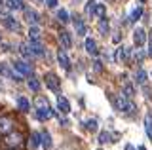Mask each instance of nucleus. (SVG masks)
<instances>
[{"instance_id":"nucleus-30","label":"nucleus","mask_w":152,"mask_h":150,"mask_svg":"<svg viewBox=\"0 0 152 150\" xmlns=\"http://www.w3.org/2000/svg\"><path fill=\"white\" fill-rule=\"evenodd\" d=\"M141 17H142V8H141V6H139V8H135V10H133V12L129 13V21H131V23L139 21Z\"/></svg>"},{"instance_id":"nucleus-9","label":"nucleus","mask_w":152,"mask_h":150,"mask_svg":"<svg viewBox=\"0 0 152 150\" xmlns=\"http://www.w3.org/2000/svg\"><path fill=\"white\" fill-rule=\"evenodd\" d=\"M146 42V31L141 29V27H137L135 31H133V44L137 46V48H142Z\"/></svg>"},{"instance_id":"nucleus-43","label":"nucleus","mask_w":152,"mask_h":150,"mask_svg":"<svg viewBox=\"0 0 152 150\" xmlns=\"http://www.w3.org/2000/svg\"><path fill=\"white\" fill-rule=\"evenodd\" d=\"M124 150H135V146H133V144H126V148Z\"/></svg>"},{"instance_id":"nucleus-8","label":"nucleus","mask_w":152,"mask_h":150,"mask_svg":"<svg viewBox=\"0 0 152 150\" xmlns=\"http://www.w3.org/2000/svg\"><path fill=\"white\" fill-rule=\"evenodd\" d=\"M2 25L6 27L8 31H13V32H19V31H21V23H19L15 17H12V15L2 17Z\"/></svg>"},{"instance_id":"nucleus-19","label":"nucleus","mask_w":152,"mask_h":150,"mask_svg":"<svg viewBox=\"0 0 152 150\" xmlns=\"http://www.w3.org/2000/svg\"><path fill=\"white\" fill-rule=\"evenodd\" d=\"M97 31H99V34H103V36H107L108 32H110V21L107 19V17H103V19H99V25H97Z\"/></svg>"},{"instance_id":"nucleus-18","label":"nucleus","mask_w":152,"mask_h":150,"mask_svg":"<svg viewBox=\"0 0 152 150\" xmlns=\"http://www.w3.org/2000/svg\"><path fill=\"white\" fill-rule=\"evenodd\" d=\"M31 51H32V55L34 57H44L46 55V50H44V46L40 44V42H31Z\"/></svg>"},{"instance_id":"nucleus-2","label":"nucleus","mask_w":152,"mask_h":150,"mask_svg":"<svg viewBox=\"0 0 152 150\" xmlns=\"http://www.w3.org/2000/svg\"><path fill=\"white\" fill-rule=\"evenodd\" d=\"M2 143H4V146H6V148H15V150H19L23 144H25V135H23L21 131H10V133L4 135Z\"/></svg>"},{"instance_id":"nucleus-45","label":"nucleus","mask_w":152,"mask_h":150,"mask_svg":"<svg viewBox=\"0 0 152 150\" xmlns=\"http://www.w3.org/2000/svg\"><path fill=\"white\" fill-rule=\"evenodd\" d=\"M139 150H146V148H145V146H139Z\"/></svg>"},{"instance_id":"nucleus-17","label":"nucleus","mask_w":152,"mask_h":150,"mask_svg":"<svg viewBox=\"0 0 152 150\" xmlns=\"http://www.w3.org/2000/svg\"><path fill=\"white\" fill-rule=\"evenodd\" d=\"M51 116H53V110H51L50 106H46V108H36V118L40 120V122L50 120Z\"/></svg>"},{"instance_id":"nucleus-14","label":"nucleus","mask_w":152,"mask_h":150,"mask_svg":"<svg viewBox=\"0 0 152 150\" xmlns=\"http://www.w3.org/2000/svg\"><path fill=\"white\" fill-rule=\"evenodd\" d=\"M25 17H27V21L31 23V25H36L38 21H40V15H38V12L36 10H32V8H25Z\"/></svg>"},{"instance_id":"nucleus-23","label":"nucleus","mask_w":152,"mask_h":150,"mask_svg":"<svg viewBox=\"0 0 152 150\" xmlns=\"http://www.w3.org/2000/svg\"><path fill=\"white\" fill-rule=\"evenodd\" d=\"M6 6L10 8V10H25L23 0H6Z\"/></svg>"},{"instance_id":"nucleus-4","label":"nucleus","mask_w":152,"mask_h":150,"mask_svg":"<svg viewBox=\"0 0 152 150\" xmlns=\"http://www.w3.org/2000/svg\"><path fill=\"white\" fill-rule=\"evenodd\" d=\"M44 82H46L48 90H51L53 93H59V91H61V80L57 78V74H53V72H46Z\"/></svg>"},{"instance_id":"nucleus-26","label":"nucleus","mask_w":152,"mask_h":150,"mask_svg":"<svg viewBox=\"0 0 152 150\" xmlns=\"http://www.w3.org/2000/svg\"><path fill=\"white\" fill-rule=\"evenodd\" d=\"M95 6H97V2H95V0H88V2H86V6H84V13H86L88 17H91Z\"/></svg>"},{"instance_id":"nucleus-27","label":"nucleus","mask_w":152,"mask_h":150,"mask_svg":"<svg viewBox=\"0 0 152 150\" xmlns=\"http://www.w3.org/2000/svg\"><path fill=\"white\" fill-rule=\"evenodd\" d=\"M19 51H21V55H23V57H27V59H32V57H34L28 44H21V46H19Z\"/></svg>"},{"instance_id":"nucleus-21","label":"nucleus","mask_w":152,"mask_h":150,"mask_svg":"<svg viewBox=\"0 0 152 150\" xmlns=\"http://www.w3.org/2000/svg\"><path fill=\"white\" fill-rule=\"evenodd\" d=\"M122 93L127 97V99H133V97L137 95V91H135V86H133V84H124V87H122Z\"/></svg>"},{"instance_id":"nucleus-41","label":"nucleus","mask_w":152,"mask_h":150,"mask_svg":"<svg viewBox=\"0 0 152 150\" xmlns=\"http://www.w3.org/2000/svg\"><path fill=\"white\" fill-rule=\"evenodd\" d=\"M2 50H4V51H10V50H12V46H10V44H4Z\"/></svg>"},{"instance_id":"nucleus-1","label":"nucleus","mask_w":152,"mask_h":150,"mask_svg":"<svg viewBox=\"0 0 152 150\" xmlns=\"http://www.w3.org/2000/svg\"><path fill=\"white\" fill-rule=\"evenodd\" d=\"M110 101H112V106H114L118 112H122V114H131V112L135 110V103H133V99H127L124 93L112 95Z\"/></svg>"},{"instance_id":"nucleus-24","label":"nucleus","mask_w":152,"mask_h":150,"mask_svg":"<svg viewBox=\"0 0 152 150\" xmlns=\"http://www.w3.org/2000/svg\"><path fill=\"white\" fill-rule=\"evenodd\" d=\"M114 61H116V63H124V61H126V48H124V46H118V48H116Z\"/></svg>"},{"instance_id":"nucleus-34","label":"nucleus","mask_w":152,"mask_h":150,"mask_svg":"<svg viewBox=\"0 0 152 150\" xmlns=\"http://www.w3.org/2000/svg\"><path fill=\"white\" fill-rule=\"evenodd\" d=\"M57 19H59L61 23H66V21H69V12H66L65 8H61V10H57Z\"/></svg>"},{"instance_id":"nucleus-22","label":"nucleus","mask_w":152,"mask_h":150,"mask_svg":"<svg viewBox=\"0 0 152 150\" xmlns=\"http://www.w3.org/2000/svg\"><path fill=\"white\" fill-rule=\"evenodd\" d=\"M104 15H107V6H104V4H99V2H97V6H95L93 15H91V17H99V19H103Z\"/></svg>"},{"instance_id":"nucleus-25","label":"nucleus","mask_w":152,"mask_h":150,"mask_svg":"<svg viewBox=\"0 0 152 150\" xmlns=\"http://www.w3.org/2000/svg\"><path fill=\"white\" fill-rule=\"evenodd\" d=\"M17 106H19L21 112H28V110H31V101L25 99V97H19V99H17Z\"/></svg>"},{"instance_id":"nucleus-12","label":"nucleus","mask_w":152,"mask_h":150,"mask_svg":"<svg viewBox=\"0 0 152 150\" xmlns=\"http://www.w3.org/2000/svg\"><path fill=\"white\" fill-rule=\"evenodd\" d=\"M84 48H86V51H88L89 55H97L99 53V48H97V42H95L93 38H88V36H86V42H84Z\"/></svg>"},{"instance_id":"nucleus-38","label":"nucleus","mask_w":152,"mask_h":150,"mask_svg":"<svg viewBox=\"0 0 152 150\" xmlns=\"http://www.w3.org/2000/svg\"><path fill=\"white\" fill-rule=\"evenodd\" d=\"M57 2H59V0H44V4L48 8H57Z\"/></svg>"},{"instance_id":"nucleus-5","label":"nucleus","mask_w":152,"mask_h":150,"mask_svg":"<svg viewBox=\"0 0 152 150\" xmlns=\"http://www.w3.org/2000/svg\"><path fill=\"white\" fill-rule=\"evenodd\" d=\"M13 127H15V120H13V116H0V135H6L10 133V131H13Z\"/></svg>"},{"instance_id":"nucleus-15","label":"nucleus","mask_w":152,"mask_h":150,"mask_svg":"<svg viewBox=\"0 0 152 150\" xmlns=\"http://www.w3.org/2000/svg\"><path fill=\"white\" fill-rule=\"evenodd\" d=\"M57 108H59L61 114H69L70 112V105H69V101H66V97H63V95L57 97Z\"/></svg>"},{"instance_id":"nucleus-32","label":"nucleus","mask_w":152,"mask_h":150,"mask_svg":"<svg viewBox=\"0 0 152 150\" xmlns=\"http://www.w3.org/2000/svg\"><path fill=\"white\" fill-rule=\"evenodd\" d=\"M145 129H146V135L152 139V114L145 116Z\"/></svg>"},{"instance_id":"nucleus-29","label":"nucleus","mask_w":152,"mask_h":150,"mask_svg":"<svg viewBox=\"0 0 152 150\" xmlns=\"http://www.w3.org/2000/svg\"><path fill=\"white\" fill-rule=\"evenodd\" d=\"M34 106H36V108H46V106H50V105H48V99H46L44 95H36Z\"/></svg>"},{"instance_id":"nucleus-6","label":"nucleus","mask_w":152,"mask_h":150,"mask_svg":"<svg viewBox=\"0 0 152 150\" xmlns=\"http://www.w3.org/2000/svg\"><path fill=\"white\" fill-rule=\"evenodd\" d=\"M12 67H13V70H15V72L21 74V76L32 74V65H31V63H27V61H23V59L13 61V63H12Z\"/></svg>"},{"instance_id":"nucleus-44","label":"nucleus","mask_w":152,"mask_h":150,"mask_svg":"<svg viewBox=\"0 0 152 150\" xmlns=\"http://www.w3.org/2000/svg\"><path fill=\"white\" fill-rule=\"evenodd\" d=\"M4 4H6V2H4V0H0V8H2V6H4Z\"/></svg>"},{"instance_id":"nucleus-50","label":"nucleus","mask_w":152,"mask_h":150,"mask_svg":"<svg viewBox=\"0 0 152 150\" xmlns=\"http://www.w3.org/2000/svg\"><path fill=\"white\" fill-rule=\"evenodd\" d=\"M42 2H44V0H42Z\"/></svg>"},{"instance_id":"nucleus-49","label":"nucleus","mask_w":152,"mask_h":150,"mask_svg":"<svg viewBox=\"0 0 152 150\" xmlns=\"http://www.w3.org/2000/svg\"><path fill=\"white\" fill-rule=\"evenodd\" d=\"M97 150H101V148H97Z\"/></svg>"},{"instance_id":"nucleus-47","label":"nucleus","mask_w":152,"mask_h":150,"mask_svg":"<svg viewBox=\"0 0 152 150\" xmlns=\"http://www.w3.org/2000/svg\"><path fill=\"white\" fill-rule=\"evenodd\" d=\"M8 150H15V148H8Z\"/></svg>"},{"instance_id":"nucleus-48","label":"nucleus","mask_w":152,"mask_h":150,"mask_svg":"<svg viewBox=\"0 0 152 150\" xmlns=\"http://www.w3.org/2000/svg\"><path fill=\"white\" fill-rule=\"evenodd\" d=\"M141 2H146V0H141Z\"/></svg>"},{"instance_id":"nucleus-10","label":"nucleus","mask_w":152,"mask_h":150,"mask_svg":"<svg viewBox=\"0 0 152 150\" xmlns=\"http://www.w3.org/2000/svg\"><path fill=\"white\" fill-rule=\"evenodd\" d=\"M57 38H59V42H61V48L63 50H70L72 48V36H70V32L69 31H61L59 34H57Z\"/></svg>"},{"instance_id":"nucleus-33","label":"nucleus","mask_w":152,"mask_h":150,"mask_svg":"<svg viewBox=\"0 0 152 150\" xmlns=\"http://www.w3.org/2000/svg\"><path fill=\"white\" fill-rule=\"evenodd\" d=\"M99 144H104V143H110V133H108V131H101V133H99Z\"/></svg>"},{"instance_id":"nucleus-35","label":"nucleus","mask_w":152,"mask_h":150,"mask_svg":"<svg viewBox=\"0 0 152 150\" xmlns=\"http://www.w3.org/2000/svg\"><path fill=\"white\" fill-rule=\"evenodd\" d=\"M86 129H88V131H97V120L89 118L88 122H86Z\"/></svg>"},{"instance_id":"nucleus-7","label":"nucleus","mask_w":152,"mask_h":150,"mask_svg":"<svg viewBox=\"0 0 152 150\" xmlns=\"http://www.w3.org/2000/svg\"><path fill=\"white\" fill-rule=\"evenodd\" d=\"M72 23H74V29H76V36L86 38V34H88V27H86V23L82 21V17H80V15H72Z\"/></svg>"},{"instance_id":"nucleus-3","label":"nucleus","mask_w":152,"mask_h":150,"mask_svg":"<svg viewBox=\"0 0 152 150\" xmlns=\"http://www.w3.org/2000/svg\"><path fill=\"white\" fill-rule=\"evenodd\" d=\"M0 76L10 78V80H13V82H21V80H23L21 74L15 72V70H13V67H12V65H8V63H0Z\"/></svg>"},{"instance_id":"nucleus-11","label":"nucleus","mask_w":152,"mask_h":150,"mask_svg":"<svg viewBox=\"0 0 152 150\" xmlns=\"http://www.w3.org/2000/svg\"><path fill=\"white\" fill-rule=\"evenodd\" d=\"M57 63L61 65V68L70 70V59H69V55H66V51H65L63 48L57 51Z\"/></svg>"},{"instance_id":"nucleus-42","label":"nucleus","mask_w":152,"mask_h":150,"mask_svg":"<svg viewBox=\"0 0 152 150\" xmlns=\"http://www.w3.org/2000/svg\"><path fill=\"white\" fill-rule=\"evenodd\" d=\"M112 40H114V42L118 44V42H120V34H114V36H112Z\"/></svg>"},{"instance_id":"nucleus-28","label":"nucleus","mask_w":152,"mask_h":150,"mask_svg":"<svg viewBox=\"0 0 152 150\" xmlns=\"http://www.w3.org/2000/svg\"><path fill=\"white\" fill-rule=\"evenodd\" d=\"M40 146L46 148V150L51 148V137H50V133H48V131H44V133H42V144H40Z\"/></svg>"},{"instance_id":"nucleus-36","label":"nucleus","mask_w":152,"mask_h":150,"mask_svg":"<svg viewBox=\"0 0 152 150\" xmlns=\"http://www.w3.org/2000/svg\"><path fill=\"white\" fill-rule=\"evenodd\" d=\"M145 57H146V51H142V48H137V51H135V61H139V63H141Z\"/></svg>"},{"instance_id":"nucleus-40","label":"nucleus","mask_w":152,"mask_h":150,"mask_svg":"<svg viewBox=\"0 0 152 150\" xmlns=\"http://www.w3.org/2000/svg\"><path fill=\"white\" fill-rule=\"evenodd\" d=\"M146 55H148V57H152V40H150V46H148V51H146Z\"/></svg>"},{"instance_id":"nucleus-16","label":"nucleus","mask_w":152,"mask_h":150,"mask_svg":"<svg viewBox=\"0 0 152 150\" xmlns=\"http://www.w3.org/2000/svg\"><path fill=\"white\" fill-rule=\"evenodd\" d=\"M40 38H42L40 27H38V25H31V27H28V40H31V42H40Z\"/></svg>"},{"instance_id":"nucleus-37","label":"nucleus","mask_w":152,"mask_h":150,"mask_svg":"<svg viewBox=\"0 0 152 150\" xmlns=\"http://www.w3.org/2000/svg\"><path fill=\"white\" fill-rule=\"evenodd\" d=\"M93 68L97 70V72H103V61H93Z\"/></svg>"},{"instance_id":"nucleus-39","label":"nucleus","mask_w":152,"mask_h":150,"mask_svg":"<svg viewBox=\"0 0 152 150\" xmlns=\"http://www.w3.org/2000/svg\"><path fill=\"white\" fill-rule=\"evenodd\" d=\"M59 124H61V125H69V122H66L65 116H61V114H59Z\"/></svg>"},{"instance_id":"nucleus-20","label":"nucleus","mask_w":152,"mask_h":150,"mask_svg":"<svg viewBox=\"0 0 152 150\" xmlns=\"http://www.w3.org/2000/svg\"><path fill=\"white\" fill-rule=\"evenodd\" d=\"M42 144V133H38V131H34V133H31V144H28V148L34 150Z\"/></svg>"},{"instance_id":"nucleus-13","label":"nucleus","mask_w":152,"mask_h":150,"mask_svg":"<svg viewBox=\"0 0 152 150\" xmlns=\"http://www.w3.org/2000/svg\"><path fill=\"white\" fill-rule=\"evenodd\" d=\"M135 84L137 86H145L146 82H148V72H146L145 68H139V70H135Z\"/></svg>"},{"instance_id":"nucleus-31","label":"nucleus","mask_w":152,"mask_h":150,"mask_svg":"<svg viewBox=\"0 0 152 150\" xmlns=\"http://www.w3.org/2000/svg\"><path fill=\"white\" fill-rule=\"evenodd\" d=\"M27 86H28V87H31V90H32V91H34V93H38V91H40V82H38V80H36V78H34V76H31V78H28V82H27Z\"/></svg>"},{"instance_id":"nucleus-46","label":"nucleus","mask_w":152,"mask_h":150,"mask_svg":"<svg viewBox=\"0 0 152 150\" xmlns=\"http://www.w3.org/2000/svg\"><path fill=\"white\" fill-rule=\"evenodd\" d=\"M0 42H2V32H0Z\"/></svg>"}]
</instances>
